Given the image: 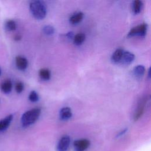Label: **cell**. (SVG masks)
<instances>
[{"label":"cell","mask_w":151,"mask_h":151,"mask_svg":"<svg viewBox=\"0 0 151 151\" xmlns=\"http://www.w3.org/2000/svg\"><path fill=\"white\" fill-rule=\"evenodd\" d=\"M146 99H147L146 97H144V98H142V99H141L140 101H139V103L138 104L137 108L134 113V120H137L142 116V114L144 112L145 105L147 101Z\"/></svg>","instance_id":"6"},{"label":"cell","mask_w":151,"mask_h":151,"mask_svg":"<svg viewBox=\"0 0 151 151\" xmlns=\"http://www.w3.org/2000/svg\"><path fill=\"white\" fill-rule=\"evenodd\" d=\"M65 35H66V37H67L68 38H69V39L73 38L74 37V34H73V32H69L67 33Z\"/></svg>","instance_id":"22"},{"label":"cell","mask_w":151,"mask_h":151,"mask_svg":"<svg viewBox=\"0 0 151 151\" xmlns=\"http://www.w3.org/2000/svg\"><path fill=\"white\" fill-rule=\"evenodd\" d=\"M28 99L32 102H36L38 100V99H39L38 94L35 91H32L29 94Z\"/></svg>","instance_id":"20"},{"label":"cell","mask_w":151,"mask_h":151,"mask_svg":"<svg viewBox=\"0 0 151 151\" xmlns=\"http://www.w3.org/2000/svg\"><path fill=\"white\" fill-rule=\"evenodd\" d=\"M70 143V138L68 136H63L57 145V151H67Z\"/></svg>","instance_id":"5"},{"label":"cell","mask_w":151,"mask_h":151,"mask_svg":"<svg viewBox=\"0 0 151 151\" xmlns=\"http://www.w3.org/2000/svg\"><path fill=\"white\" fill-rule=\"evenodd\" d=\"M86 38V35L83 33H78L76 34L73 38L74 44L77 45H80L84 41Z\"/></svg>","instance_id":"15"},{"label":"cell","mask_w":151,"mask_h":151,"mask_svg":"<svg viewBox=\"0 0 151 151\" xmlns=\"http://www.w3.org/2000/svg\"><path fill=\"white\" fill-rule=\"evenodd\" d=\"M39 75L41 79L44 80H48L51 77V72L47 68H42L39 71Z\"/></svg>","instance_id":"16"},{"label":"cell","mask_w":151,"mask_h":151,"mask_svg":"<svg viewBox=\"0 0 151 151\" xmlns=\"http://www.w3.org/2000/svg\"><path fill=\"white\" fill-rule=\"evenodd\" d=\"M0 87L2 91H3L4 93L8 94L12 90V83L10 80H6L1 83Z\"/></svg>","instance_id":"12"},{"label":"cell","mask_w":151,"mask_h":151,"mask_svg":"<svg viewBox=\"0 0 151 151\" xmlns=\"http://www.w3.org/2000/svg\"><path fill=\"white\" fill-rule=\"evenodd\" d=\"M134 58L135 56L133 53L129 51H124L120 63L125 65H128L133 61Z\"/></svg>","instance_id":"7"},{"label":"cell","mask_w":151,"mask_h":151,"mask_svg":"<svg viewBox=\"0 0 151 151\" xmlns=\"http://www.w3.org/2000/svg\"><path fill=\"white\" fill-rule=\"evenodd\" d=\"M1 68H0V76H1Z\"/></svg>","instance_id":"26"},{"label":"cell","mask_w":151,"mask_h":151,"mask_svg":"<svg viewBox=\"0 0 151 151\" xmlns=\"http://www.w3.org/2000/svg\"><path fill=\"white\" fill-rule=\"evenodd\" d=\"M142 2L139 0H136L133 4V11L134 14H139L141 11Z\"/></svg>","instance_id":"17"},{"label":"cell","mask_w":151,"mask_h":151,"mask_svg":"<svg viewBox=\"0 0 151 151\" xmlns=\"http://www.w3.org/2000/svg\"><path fill=\"white\" fill-rule=\"evenodd\" d=\"M6 28L9 31H14L16 29V23L12 19L8 20L5 23Z\"/></svg>","instance_id":"18"},{"label":"cell","mask_w":151,"mask_h":151,"mask_svg":"<svg viewBox=\"0 0 151 151\" xmlns=\"http://www.w3.org/2000/svg\"><path fill=\"white\" fill-rule=\"evenodd\" d=\"M24 88V84L22 82L19 81V82H17L16 83V84H15V90L18 93H21L23 91Z\"/></svg>","instance_id":"21"},{"label":"cell","mask_w":151,"mask_h":151,"mask_svg":"<svg viewBox=\"0 0 151 151\" xmlns=\"http://www.w3.org/2000/svg\"><path fill=\"white\" fill-rule=\"evenodd\" d=\"M29 8L32 15L37 19H44L47 14L46 7L40 1H32L29 4Z\"/></svg>","instance_id":"1"},{"label":"cell","mask_w":151,"mask_h":151,"mask_svg":"<svg viewBox=\"0 0 151 151\" xmlns=\"http://www.w3.org/2000/svg\"><path fill=\"white\" fill-rule=\"evenodd\" d=\"M72 116L71 110L70 107H65L61 109L60 112V119L63 120H67L70 119Z\"/></svg>","instance_id":"10"},{"label":"cell","mask_w":151,"mask_h":151,"mask_svg":"<svg viewBox=\"0 0 151 151\" xmlns=\"http://www.w3.org/2000/svg\"><path fill=\"white\" fill-rule=\"evenodd\" d=\"M13 119V116L9 114L0 120V132L5 131L11 124Z\"/></svg>","instance_id":"9"},{"label":"cell","mask_w":151,"mask_h":151,"mask_svg":"<svg viewBox=\"0 0 151 151\" xmlns=\"http://www.w3.org/2000/svg\"><path fill=\"white\" fill-rule=\"evenodd\" d=\"M21 37L19 35H16L14 37V39H15V40H17V41L21 39Z\"/></svg>","instance_id":"24"},{"label":"cell","mask_w":151,"mask_h":151,"mask_svg":"<svg viewBox=\"0 0 151 151\" xmlns=\"http://www.w3.org/2000/svg\"><path fill=\"white\" fill-rule=\"evenodd\" d=\"M15 63L17 67L20 70H24L28 66L27 60L22 56H17L15 58Z\"/></svg>","instance_id":"8"},{"label":"cell","mask_w":151,"mask_h":151,"mask_svg":"<svg viewBox=\"0 0 151 151\" xmlns=\"http://www.w3.org/2000/svg\"><path fill=\"white\" fill-rule=\"evenodd\" d=\"M150 68H149L148 70V77L150 78Z\"/></svg>","instance_id":"25"},{"label":"cell","mask_w":151,"mask_h":151,"mask_svg":"<svg viewBox=\"0 0 151 151\" xmlns=\"http://www.w3.org/2000/svg\"><path fill=\"white\" fill-rule=\"evenodd\" d=\"M83 13L81 12H78L74 15H73L70 18V22L72 24H77L81 21L83 18Z\"/></svg>","instance_id":"14"},{"label":"cell","mask_w":151,"mask_h":151,"mask_svg":"<svg viewBox=\"0 0 151 151\" xmlns=\"http://www.w3.org/2000/svg\"><path fill=\"white\" fill-rule=\"evenodd\" d=\"M90 145V141L86 139L77 140L73 143L75 151H85L89 147Z\"/></svg>","instance_id":"4"},{"label":"cell","mask_w":151,"mask_h":151,"mask_svg":"<svg viewBox=\"0 0 151 151\" xmlns=\"http://www.w3.org/2000/svg\"><path fill=\"white\" fill-rule=\"evenodd\" d=\"M43 32L45 34L47 35H50L54 34V28L51 25H45L42 28Z\"/></svg>","instance_id":"19"},{"label":"cell","mask_w":151,"mask_h":151,"mask_svg":"<svg viewBox=\"0 0 151 151\" xmlns=\"http://www.w3.org/2000/svg\"><path fill=\"white\" fill-rule=\"evenodd\" d=\"M147 25L146 24H143L136 26L130 29L128 33V37H133L138 35L140 37H145L146 34Z\"/></svg>","instance_id":"3"},{"label":"cell","mask_w":151,"mask_h":151,"mask_svg":"<svg viewBox=\"0 0 151 151\" xmlns=\"http://www.w3.org/2000/svg\"><path fill=\"white\" fill-rule=\"evenodd\" d=\"M145 72V68L142 65H136L133 69V74L138 79L142 77Z\"/></svg>","instance_id":"13"},{"label":"cell","mask_w":151,"mask_h":151,"mask_svg":"<svg viewBox=\"0 0 151 151\" xmlns=\"http://www.w3.org/2000/svg\"><path fill=\"white\" fill-rule=\"evenodd\" d=\"M124 50L122 48H118L117 49L114 53L113 54L111 57V60L112 61V62H113L114 63L117 64L121 62L122 60V58L123 56V54Z\"/></svg>","instance_id":"11"},{"label":"cell","mask_w":151,"mask_h":151,"mask_svg":"<svg viewBox=\"0 0 151 151\" xmlns=\"http://www.w3.org/2000/svg\"><path fill=\"white\" fill-rule=\"evenodd\" d=\"M41 114V109L35 108L25 112L21 117V123L24 127H27L35 123Z\"/></svg>","instance_id":"2"},{"label":"cell","mask_w":151,"mask_h":151,"mask_svg":"<svg viewBox=\"0 0 151 151\" xmlns=\"http://www.w3.org/2000/svg\"><path fill=\"white\" fill-rule=\"evenodd\" d=\"M126 130H127V129H124V130H123L122 131H121L119 133V134L117 135L118 136H122V134H123L124 133H125V132H126Z\"/></svg>","instance_id":"23"}]
</instances>
